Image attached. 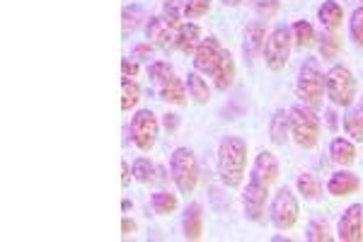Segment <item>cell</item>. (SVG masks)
I'll return each mask as SVG.
<instances>
[{
  "label": "cell",
  "mask_w": 363,
  "mask_h": 242,
  "mask_svg": "<svg viewBox=\"0 0 363 242\" xmlns=\"http://www.w3.org/2000/svg\"><path fill=\"white\" fill-rule=\"evenodd\" d=\"M179 3H182V0H167V3H165V17H169L172 22H179V15H182Z\"/></svg>",
  "instance_id": "d590c367"
},
{
  "label": "cell",
  "mask_w": 363,
  "mask_h": 242,
  "mask_svg": "<svg viewBox=\"0 0 363 242\" xmlns=\"http://www.w3.org/2000/svg\"><path fill=\"white\" fill-rule=\"evenodd\" d=\"M150 54H153V46L150 44H138L136 49H133V58H136V61H140V58H150Z\"/></svg>",
  "instance_id": "74e56055"
},
{
  "label": "cell",
  "mask_w": 363,
  "mask_h": 242,
  "mask_svg": "<svg viewBox=\"0 0 363 242\" xmlns=\"http://www.w3.org/2000/svg\"><path fill=\"white\" fill-rule=\"evenodd\" d=\"M264 44H267V32L262 27V22L250 25L247 34H245V56L257 58L259 54H264Z\"/></svg>",
  "instance_id": "ac0fdd59"
},
{
  "label": "cell",
  "mask_w": 363,
  "mask_h": 242,
  "mask_svg": "<svg viewBox=\"0 0 363 242\" xmlns=\"http://www.w3.org/2000/svg\"><path fill=\"white\" fill-rule=\"evenodd\" d=\"M325 92L337 107H351L356 97V80L349 68L332 66L325 75Z\"/></svg>",
  "instance_id": "5b68a950"
},
{
  "label": "cell",
  "mask_w": 363,
  "mask_h": 242,
  "mask_svg": "<svg viewBox=\"0 0 363 242\" xmlns=\"http://www.w3.org/2000/svg\"><path fill=\"white\" fill-rule=\"evenodd\" d=\"M349 34H351V39H354L356 46H363V5L361 8H356L354 15H351Z\"/></svg>",
  "instance_id": "1f68e13d"
},
{
  "label": "cell",
  "mask_w": 363,
  "mask_h": 242,
  "mask_svg": "<svg viewBox=\"0 0 363 242\" xmlns=\"http://www.w3.org/2000/svg\"><path fill=\"white\" fill-rule=\"evenodd\" d=\"M291 46H294V37H291L289 27H277L267 37L264 44V61L272 70H284L291 56Z\"/></svg>",
  "instance_id": "52a82bcc"
},
{
  "label": "cell",
  "mask_w": 363,
  "mask_h": 242,
  "mask_svg": "<svg viewBox=\"0 0 363 242\" xmlns=\"http://www.w3.org/2000/svg\"><path fill=\"white\" fill-rule=\"evenodd\" d=\"M269 131H272V141L277 145H284L286 138H289V131H291V116L286 114L284 109H279L277 114L272 116V126H269Z\"/></svg>",
  "instance_id": "7402d4cb"
},
{
  "label": "cell",
  "mask_w": 363,
  "mask_h": 242,
  "mask_svg": "<svg viewBox=\"0 0 363 242\" xmlns=\"http://www.w3.org/2000/svg\"><path fill=\"white\" fill-rule=\"evenodd\" d=\"M344 131L354 141H363V107L347 114V119H344Z\"/></svg>",
  "instance_id": "83f0119b"
},
{
  "label": "cell",
  "mask_w": 363,
  "mask_h": 242,
  "mask_svg": "<svg viewBox=\"0 0 363 242\" xmlns=\"http://www.w3.org/2000/svg\"><path fill=\"white\" fill-rule=\"evenodd\" d=\"M298 214H301V209H298V202H296L294 192H291L289 187L279 189L277 197H274V204H272V223H274V228L291 230L298 223Z\"/></svg>",
  "instance_id": "9c48e42d"
},
{
  "label": "cell",
  "mask_w": 363,
  "mask_h": 242,
  "mask_svg": "<svg viewBox=\"0 0 363 242\" xmlns=\"http://www.w3.org/2000/svg\"><path fill=\"white\" fill-rule=\"evenodd\" d=\"M318 20L325 29H337L344 22V10L337 0H325L318 10Z\"/></svg>",
  "instance_id": "d6986e66"
},
{
  "label": "cell",
  "mask_w": 363,
  "mask_h": 242,
  "mask_svg": "<svg viewBox=\"0 0 363 242\" xmlns=\"http://www.w3.org/2000/svg\"><path fill=\"white\" fill-rule=\"evenodd\" d=\"M296 92L306 107H310V109L322 107V97H325V75H322L318 61L303 63L301 73H298Z\"/></svg>",
  "instance_id": "3957f363"
},
{
  "label": "cell",
  "mask_w": 363,
  "mask_h": 242,
  "mask_svg": "<svg viewBox=\"0 0 363 242\" xmlns=\"http://www.w3.org/2000/svg\"><path fill=\"white\" fill-rule=\"evenodd\" d=\"M308 240H313V242H330V240H335V235H332V230H330L327 223L315 221L313 226H310V230H308Z\"/></svg>",
  "instance_id": "d6a6232c"
},
{
  "label": "cell",
  "mask_w": 363,
  "mask_h": 242,
  "mask_svg": "<svg viewBox=\"0 0 363 242\" xmlns=\"http://www.w3.org/2000/svg\"><path fill=\"white\" fill-rule=\"evenodd\" d=\"M179 22H172L169 17H150L148 25H145V34L148 39L157 44L160 49H174V39H177Z\"/></svg>",
  "instance_id": "8fae6325"
},
{
  "label": "cell",
  "mask_w": 363,
  "mask_h": 242,
  "mask_svg": "<svg viewBox=\"0 0 363 242\" xmlns=\"http://www.w3.org/2000/svg\"><path fill=\"white\" fill-rule=\"evenodd\" d=\"M150 206H153V211L157 216H169L177 211V194H169V192H157L153 194V199H150Z\"/></svg>",
  "instance_id": "d4e9b609"
},
{
  "label": "cell",
  "mask_w": 363,
  "mask_h": 242,
  "mask_svg": "<svg viewBox=\"0 0 363 242\" xmlns=\"http://www.w3.org/2000/svg\"><path fill=\"white\" fill-rule=\"evenodd\" d=\"M298 192L303 194V197L308 199V202H315V199L320 197V192H322V185H320V180L315 177L313 172H303V175H298Z\"/></svg>",
  "instance_id": "484cf974"
},
{
  "label": "cell",
  "mask_w": 363,
  "mask_h": 242,
  "mask_svg": "<svg viewBox=\"0 0 363 242\" xmlns=\"http://www.w3.org/2000/svg\"><path fill=\"white\" fill-rule=\"evenodd\" d=\"M255 8H257V15H259V17H267V20H272V17L279 13L281 3H279V0H257Z\"/></svg>",
  "instance_id": "836d02e7"
},
{
  "label": "cell",
  "mask_w": 363,
  "mask_h": 242,
  "mask_svg": "<svg viewBox=\"0 0 363 242\" xmlns=\"http://www.w3.org/2000/svg\"><path fill=\"white\" fill-rule=\"evenodd\" d=\"M247 167V143L238 136H225L218 145V175L228 189H238Z\"/></svg>",
  "instance_id": "6da1fadb"
},
{
  "label": "cell",
  "mask_w": 363,
  "mask_h": 242,
  "mask_svg": "<svg viewBox=\"0 0 363 242\" xmlns=\"http://www.w3.org/2000/svg\"><path fill=\"white\" fill-rule=\"evenodd\" d=\"M225 56V49L220 46V41L216 37H208V39H201L199 46L194 49V68L196 73H203V75H213L218 70L220 61Z\"/></svg>",
  "instance_id": "30bf717a"
},
{
  "label": "cell",
  "mask_w": 363,
  "mask_h": 242,
  "mask_svg": "<svg viewBox=\"0 0 363 242\" xmlns=\"http://www.w3.org/2000/svg\"><path fill=\"white\" fill-rule=\"evenodd\" d=\"M289 116H291V133H294L296 143L306 150L315 148L320 141V119L315 114V109L301 104V107L291 109Z\"/></svg>",
  "instance_id": "277c9868"
},
{
  "label": "cell",
  "mask_w": 363,
  "mask_h": 242,
  "mask_svg": "<svg viewBox=\"0 0 363 242\" xmlns=\"http://www.w3.org/2000/svg\"><path fill=\"white\" fill-rule=\"evenodd\" d=\"M339 240L342 242H361L363 240V206L351 204L344 216L339 218Z\"/></svg>",
  "instance_id": "7c38bea8"
},
{
  "label": "cell",
  "mask_w": 363,
  "mask_h": 242,
  "mask_svg": "<svg viewBox=\"0 0 363 242\" xmlns=\"http://www.w3.org/2000/svg\"><path fill=\"white\" fill-rule=\"evenodd\" d=\"M121 228H124V235H126V238H128V235L136 233V223L128 221V218H124V221H121Z\"/></svg>",
  "instance_id": "f35d334b"
},
{
  "label": "cell",
  "mask_w": 363,
  "mask_h": 242,
  "mask_svg": "<svg viewBox=\"0 0 363 242\" xmlns=\"http://www.w3.org/2000/svg\"><path fill=\"white\" fill-rule=\"evenodd\" d=\"M169 172L182 194H191L199 185V165L189 148H177L169 158Z\"/></svg>",
  "instance_id": "8992f818"
},
{
  "label": "cell",
  "mask_w": 363,
  "mask_h": 242,
  "mask_svg": "<svg viewBox=\"0 0 363 242\" xmlns=\"http://www.w3.org/2000/svg\"><path fill=\"white\" fill-rule=\"evenodd\" d=\"M138 17H140V8H131L124 10V34H128V29L138 27Z\"/></svg>",
  "instance_id": "e575fe53"
},
{
  "label": "cell",
  "mask_w": 363,
  "mask_h": 242,
  "mask_svg": "<svg viewBox=\"0 0 363 242\" xmlns=\"http://www.w3.org/2000/svg\"><path fill=\"white\" fill-rule=\"evenodd\" d=\"M133 177L138 182H153L155 180V165L148 160V158H138L133 163Z\"/></svg>",
  "instance_id": "4dcf8cb0"
},
{
  "label": "cell",
  "mask_w": 363,
  "mask_h": 242,
  "mask_svg": "<svg viewBox=\"0 0 363 242\" xmlns=\"http://www.w3.org/2000/svg\"><path fill=\"white\" fill-rule=\"evenodd\" d=\"M291 37H294L296 49H308V46H313V41H315V29L310 22L298 20L296 25L291 27Z\"/></svg>",
  "instance_id": "cb8c5ba5"
},
{
  "label": "cell",
  "mask_w": 363,
  "mask_h": 242,
  "mask_svg": "<svg viewBox=\"0 0 363 242\" xmlns=\"http://www.w3.org/2000/svg\"><path fill=\"white\" fill-rule=\"evenodd\" d=\"M330 155L337 165L349 167V165H354V160H356V148H354V143L347 138H335L330 145Z\"/></svg>",
  "instance_id": "ffe728a7"
},
{
  "label": "cell",
  "mask_w": 363,
  "mask_h": 242,
  "mask_svg": "<svg viewBox=\"0 0 363 242\" xmlns=\"http://www.w3.org/2000/svg\"><path fill=\"white\" fill-rule=\"evenodd\" d=\"M339 51H342V39L337 34H327L320 41V56L322 58H337Z\"/></svg>",
  "instance_id": "f546056e"
},
{
  "label": "cell",
  "mask_w": 363,
  "mask_h": 242,
  "mask_svg": "<svg viewBox=\"0 0 363 242\" xmlns=\"http://www.w3.org/2000/svg\"><path fill=\"white\" fill-rule=\"evenodd\" d=\"M148 78L157 85V94H160L162 102L177 104V107H184L186 104L184 82L172 73V68H169L165 61H155L153 66L148 68Z\"/></svg>",
  "instance_id": "7a4b0ae2"
},
{
  "label": "cell",
  "mask_w": 363,
  "mask_h": 242,
  "mask_svg": "<svg viewBox=\"0 0 363 242\" xmlns=\"http://www.w3.org/2000/svg\"><path fill=\"white\" fill-rule=\"evenodd\" d=\"M211 10V0H182V15L186 20H196L203 17Z\"/></svg>",
  "instance_id": "f1b7e54d"
},
{
  "label": "cell",
  "mask_w": 363,
  "mask_h": 242,
  "mask_svg": "<svg viewBox=\"0 0 363 242\" xmlns=\"http://www.w3.org/2000/svg\"><path fill=\"white\" fill-rule=\"evenodd\" d=\"M213 82L218 90H228V87L235 82V61H233V56L228 54V51H225L223 61H220L218 70L213 73Z\"/></svg>",
  "instance_id": "44dd1931"
},
{
  "label": "cell",
  "mask_w": 363,
  "mask_h": 242,
  "mask_svg": "<svg viewBox=\"0 0 363 242\" xmlns=\"http://www.w3.org/2000/svg\"><path fill=\"white\" fill-rule=\"evenodd\" d=\"M128 182H131V175H128V163H121V185L128 187Z\"/></svg>",
  "instance_id": "60d3db41"
},
{
  "label": "cell",
  "mask_w": 363,
  "mask_h": 242,
  "mask_svg": "<svg viewBox=\"0 0 363 242\" xmlns=\"http://www.w3.org/2000/svg\"><path fill=\"white\" fill-rule=\"evenodd\" d=\"M201 41V27L194 25V22H186V25H179L177 29V39H174V49L182 51V54H189L194 51Z\"/></svg>",
  "instance_id": "e0dca14e"
},
{
  "label": "cell",
  "mask_w": 363,
  "mask_h": 242,
  "mask_svg": "<svg viewBox=\"0 0 363 242\" xmlns=\"http://www.w3.org/2000/svg\"><path fill=\"white\" fill-rule=\"evenodd\" d=\"M177 123H179L177 114H167L165 116V128H167V131H174V128H177Z\"/></svg>",
  "instance_id": "ab89813d"
},
{
  "label": "cell",
  "mask_w": 363,
  "mask_h": 242,
  "mask_svg": "<svg viewBox=\"0 0 363 242\" xmlns=\"http://www.w3.org/2000/svg\"><path fill=\"white\" fill-rule=\"evenodd\" d=\"M182 230H184L186 240H201V235H203V214H201V206H199V204L186 206L184 218H182Z\"/></svg>",
  "instance_id": "2e32d148"
},
{
  "label": "cell",
  "mask_w": 363,
  "mask_h": 242,
  "mask_svg": "<svg viewBox=\"0 0 363 242\" xmlns=\"http://www.w3.org/2000/svg\"><path fill=\"white\" fill-rule=\"evenodd\" d=\"M138 99H140V87L136 85L133 78H126L124 75V80H121V109L131 111L138 104Z\"/></svg>",
  "instance_id": "4316f807"
},
{
  "label": "cell",
  "mask_w": 363,
  "mask_h": 242,
  "mask_svg": "<svg viewBox=\"0 0 363 242\" xmlns=\"http://www.w3.org/2000/svg\"><path fill=\"white\" fill-rule=\"evenodd\" d=\"M250 180H257V182H262V185L272 187L274 182L279 180V160L269 150H262L259 155H257L255 165H252Z\"/></svg>",
  "instance_id": "5bb4252c"
},
{
  "label": "cell",
  "mask_w": 363,
  "mask_h": 242,
  "mask_svg": "<svg viewBox=\"0 0 363 242\" xmlns=\"http://www.w3.org/2000/svg\"><path fill=\"white\" fill-rule=\"evenodd\" d=\"M186 90H189V97L194 99L196 104H206L211 99V90H208L206 80H203L199 73L186 75Z\"/></svg>",
  "instance_id": "603a6c76"
},
{
  "label": "cell",
  "mask_w": 363,
  "mask_h": 242,
  "mask_svg": "<svg viewBox=\"0 0 363 242\" xmlns=\"http://www.w3.org/2000/svg\"><path fill=\"white\" fill-rule=\"evenodd\" d=\"M361 189V180L359 175L349 172V170H339L330 177V182H327V192L332 194V197H349V194H356Z\"/></svg>",
  "instance_id": "9a60e30c"
},
{
  "label": "cell",
  "mask_w": 363,
  "mask_h": 242,
  "mask_svg": "<svg viewBox=\"0 0 363 242\" xmlns=\"http://www.w3.org/2000/svg\"><path fill=\"white\" fill-rule=\"evenodd\" d=\"M121 73H124L126 78H133V75L138 73V61H136V58H133V61H131V58H121Z\"/></svg>",
  "instance_id": "8d00e7d4"
},
{
  "label": "cell",
  "mask_w": 363,
  "mask_h": 242,
  "mask_svg": "<svg viewBox=\"0 0 363 242\" xmlns=\"http://www.w3.org/2000/svg\"><path fill=\"white\" fill-rule=\"evenodd\" d=\"M267 199H269V187L262 185V182H257V180H250V185L242 194L245 216H247L250 221H259L262 214H264Z\"/></svg>",
  "instance_id": "4fadbf2b"
},
{
  "label": "cell",
  "mask_w": 363,
  "mask_h": 242,
  "mask_svg": "<svg viewBox=\"0 0 363 242\" xmlns=\"http://www.w3.org/2000/svg\"><path fill=\"white\" fill-rule=\"evenodd\" d=\"M157 119L150 109H140L131 116V141L138 150L148 153L157 141Z\"/></svg>",
  "instance_id": "ba28073f"
}]
</instances>
